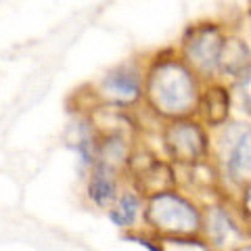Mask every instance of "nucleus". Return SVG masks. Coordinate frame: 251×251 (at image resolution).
<instances>
[{"mask_svg":"<svg viewBox=\"0 0 251 251\" xmlns=\"http://www.w3.org/2000/svg\"><path fill=\"white\" fill-rule=\"evenodd\" d=\"M249 67H251L249 44L239 36H228V40L224 44V50H222V59H220V75L237 80Z\"/></svg>","mask_w":251,"mask_h":251,"instance_id":"nucleus-13","label":"nucleus"},{"mask_svg":"<svg viewBox=\"0 0 251 251\" xmlns=\"http://www.w3.org/2000/svg\"><path fill=\"white\" fill-rule=\"evenodd\" d=\"M143 228L163 239L166 245L176 239L201 237L203 205L180 188L149 195L145 201Z\"/></svg>","mask_w":251,"mask_h":251,"instance_id":"nucleus-2","label":"nucleus"},{"mask_svg":"<svg viewBox=\"0 0 251 251\" xmlns=\"http://www.w3.org/2000/svg\"><path fill=\"white\" fill-rule=\"evenodd\" d=\"M228 34L216 21L191 23L180 36L178 54L203 84L218 82L220 77V59Z\"/></svg>","mask_w":251,"mask_h":251,"instance_id":"nucleus-4","label":"nucleus"},{"mask_svg":"<svg viewBox=\"0 0 251 251\" xmlns=\"http://www.w3.org/2000/svg\"><path fill=\"white\" fill-rule=\"evenodd\" d=\"M145 201H147V197L134 184L122 186V191L117 195V199L113 201V205L107 209L109 222L124 232L138 230L140 222H143V218H145Z\"/></svg>","mask_w":251,"mask_h":251,"instance_id":"nucleus-10","label":"nucleus"},{"mask_svg":"<svg viewBox=\"0 0 251 251\" xmlns=\"http://www.w3.org/2000/svg\"><path fill=\"white\" fill-rule=\"evenodd\" d=\"M232 100L237 103L243 111L251 115V67L243 72L237 80H232Z\"/></svg>","mask_w":251,"mask_h":251,"instance_id":"nucleus-15","label":"nucleus"},{"mask_svg":"<svg viewBox=\"0 0 251 251\" xmlns=\"http://www.w3.org/2000/svg\"><path fill=\"white\" fill-rule=\"evenodd\" d=\"M211 161L234 191L251 180V124L228 122L211 136Z\"/></svg>","mask_w":251,"mask_h":251,"instance_id":"nucleus-3","label":"nucleus"},{"mask_svg":"<svg viewBox=\"0 0 251 251\" xmlns=\"http://www.w3.org/2000/svg\"><path fill=\"white\" fill-rule=\"evenodd\" d=\"M230 105H232L230 86L222 84L220 80L203 84L197 117L205 124L207 130H218V128H222V126L228 124Z\"/></svg>","mask_w":251,"mask_h":251,"instance_id":"nucleus-9","label":"nucleus"},{"mask_svg":"<svg viewBox=\"0 0 251 251\" xmlns=\"http://www.w3.org/2000/svg\"><path fill=\"white\" fill-rule=\"evenodd\" d=\"M234 207H237L239 216L243 218V222L247 224V228L251 230V180L247 184H243L237 191V197H234Z\"/></svg>","mask_w":251,"mask_h":251,"instance_id":"nucleus-17","label":"nucleus"},{"mask_svg":"<svg viewBox=\"0 0 251 251\" xmlns=\"http://www.w3.org/2000/svg\"><path fill=\"white\" fill-rule=\"evenodd\" d=\"M145 94V67L138 61H126L100 77L94 86L99 105H113L130 109L143 100Z\"/></svg>","mask_w":251,"mask_h":251,"instance_id":"nucleus-7","label":"nucleus"},{"mask_svg":"<svg viewBox=\"0 0 251 251\" xmlns=\"http://www.w3.org/2000/svg\"><path fill=\"white\" fill-rule=\"evenodd\" d=\"M132 147L128 136H100L99 143V161L115 172H128L132 161Z\"/></svg>","mask_w":251,"mask_h":251,"instance_id":"nucleus-14","label":"nucleus"},{"mask_svg":"<svg viewBox=\"0 0 251 251\" xmlns=\"http://www.w3.org/2000/svg\"><path fill=\"white\" fill-rule=\"evenodd\" d=\"M251 237V230L243 222L237 207L224 201H214L203 205V230L207 251H234Z\"/></svg>","mask_w":251,"mask_h":251,"instance_id":"nucleus-6","label":"nucleus"},{"mask_svg":"<svg viewBox=\"0 0 251 251\" xmlns=\"http://www.w3.org/2000/svg\"><path fill=\"white\" fill-rule=\"evenodd\" d=\"M69 147L75 151L80 170H90L99 161V143L100 136L94 130L88 115L75 117V122L69 126Z\"/></svg>","mask_w":251,"mask_h":251,"instance_id":"nucleus-12","label":"nucleus"},{"mask_svg":"<svg viewBox=\"0 0 251 251\" xmlns=\"http://www.w3.org/2000/svg\"><path fill=\"white\" fill-rule=\"evenodd\" d=\"M122 186H120V172L111 170L105 163L97 161L88 170V178H86V199L90 205L99 209H109L117 199Z\"/></svg>","mask_w":251,"mask_h":251,"instance_id":"nucleus-11","label":"nucleus"},{"mask_svg":"<svg viewBox=\"0 0 251 251\" xmlns=\"http://www.w3.org/2000/svg\"><path fill=\"white\" fill-rule=\"evenodd\" d=\"M234 251H251V239H247L245 243H243V245H239Z\"/></svg>","mask_w":251,"mask_h":251,"instance_id":"nucleus-18","label":"nucleus"},{"mask_svg":"<svg viewBox=\"0 0 251 251\" xmlns=\"http://www.w3.org/2000/svg\"><path fill=\"white\" fill-rule=\"evenodd\" d=\"M124 241H132V243H138L140 247H145L147 251H166V241L159 239L157 234L149 232L147 228H138V230H130V232H124L122 234Z\"/></svg>","mask_w":251,"mask_h":251,"instance_id":"nucleus-16","label":"nucleus"},{"mask_svg":"<svg viewBox=\"0 0 251 251\" xmlns=\"http://www.w3.org/2000/svg\"><path fill=\"white\" fill-rule=\"evenodd\" d=\"M128 174H132L130 184H134L145 197L168 191V188H176L178 182L174 163L157 159L153 155H145V161H138V157L132 155Z\"/></svg>","mask_w":251,"mask_h":251,"instance_id":"nucleus-8","label":"nucleus"},{"mask_svg":"<svg viewBox=\"0 0 251 251\" xmlns=\"http://www.w3.org/2000/svg\"><path fill=\"white\" fill-rule=\"evenodd\" d=\"M203 82L178 50H161L145 65L143 103L163 122L197 117Z\"/></svg>","mask_w":251,"mask_h":251,"instance_id":"nucleus-1","label":"nucleus"},{"mask_svg":"<svg viewBox=\"0 0 251 251\" xmlns=\"http://www.w3.org/2000/svg\"><path fill=\"white\" fill-rule=\"evenodd\" d=\"M159 136L168 161L176 168H193L211 159V136L199 117L166 122Z\"/></svg>","mask_w":251,"mask_h":251,"instance_id":"nucleus-5","label":"nucleus"}]
</instances>
